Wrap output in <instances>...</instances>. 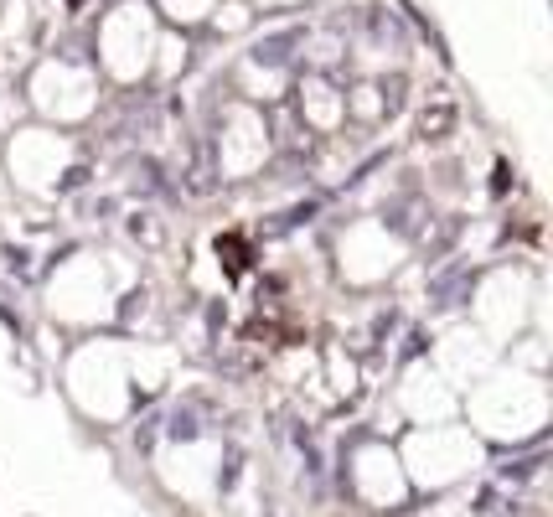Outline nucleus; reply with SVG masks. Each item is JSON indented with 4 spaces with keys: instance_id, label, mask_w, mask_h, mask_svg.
Segmentation results:
<instances>
[{
    "instance_id": "f257e3e1",
    "label": "nucleus",
    "mask_w": 553,
    "mask_h": 517,
    "mask_svg": "<svg viewBox=\"0 0 553 517\" xmlns=\"http://www.w3.org/2000/svg\"><path fill=\"white\" fill-rule=\"evenodd\" d=\"M476 285V269L471 264H455V269H445V275L429 285V300H435V306H460V295H466Z\"/></svg>"
},
{
    "instance_id": "f03ea898",
    "label": "nucleus",
    "mask_w": 553,
    "mask_h": 517,
    "mask_svg": "<svg viewBox=\"0 0 553 517\" xmlns=\"http://www.w3.org/2000/svg\"><path fill=\"white\" fill-rule=\"evenodd\" d=\"M450 125H455V114H450V109H424V119H419L424 140H445V135H450Z\"/></svg>"
},
{
    "instance_id": "7ed1b4c3",
    "label": "nucleus",
    "mask_w": 553,
    "mask_h": 517,
    "mask_svg": "<svg viewBox=\"0 0 553 517\" xmlns=\"http://www.w3.org/2000/svg\"><path fill=\"white\" fill-rule=\"evenodd\" d=\"M171 435H176V440H197V419H192L187 409H176V414H171Z\"/></svg>"
}]
</instances>
